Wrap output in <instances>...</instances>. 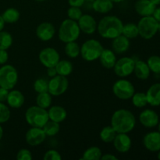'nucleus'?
Masks as SVG:
<instances>
[{"label":"nucleus","instance_id":"1","mask_svg":"<svg viewBox=\"0 0 160 160\" xmlns=\"http://www.w3.org/2000/svg\"><path fill=\"white\" fill-rule=\"evenodd\" d=\"M135 125V117L128 109H118L113 112L111 117V126L117 133L128 134L134 130Z\"/></svg>","mask_w":160,"mask_h":160},{"label":"nucleus","instance_id":"2","mask_svg":"<svg viewBox=\"0 0 160 160\" xmlns=\"http://www.w3.org/2000/svg\"><path fill=\"white\" fill-rule=\"evenodd\" d=\"M123 23L116 16H107L100 20L97 26V31L102 38L113 39L122 34Z\"/></svg>","mask_w":160,"mask_h":160},{"label":"nucleus","instance_id":"3","mask_svg":"<svg viewBox=\"0 0 160 160\" xmlns=\"http://www.w3.org/2000/svg\"><path fill=\"white\" fill-rule=\"evenodd\" d=\"M81 30L78 26V21L66 19L61 23L59 28L58 36L61 42L64 43L76 42L80 37Z\"/></svg>","mask_w":160,"mask_h":160},{"label":"nucleus","instance_id":"4","mask_svg":"<svg viewBox=\"0 0 160 160\" xmlns=\"http://www.w3.org/2000/svg\"><path fill=\"white\" fill-rule=\"evenodd\" d=\"M25 120L28 124L31 127L42 128L49 120L48 110L39 107L38 106H31L25 112Z\"/></svg>","mask_w":160,"mask_h":160},{"label":"nucleus","instance_id":"5","mask_svg":"<svg viewBox=\"0 0 160 160\" xmlns=\"http://www.w3.org/2000/svg\"><path fill=\"white\" fill-rule=\"evenodd\" d=\"M102 45L96 39H88L85 41L81 46L80 55L83 59L87 62L95 61L99 58L103 51Z\"/></svg>","mask_w":160,"mask_h":160},{"label":"nucleus","instance_id":"6","mask_svg":"<svg viewBox=\"0 0 160 160\" xmlns=\"http://www.w3.org/2000/svg\"><path fill=\"white\" fill-rule=\"evenodd\" d=\"M139 36L145 40H149L158 33L159 22L152 17H142L137 23Z\"/></svg>","mask_w":160,"mask_h":160},{"label":"nucleus","instance_id":"7","mask_svg":"<svg viewBox=\"0 0 160 160\" xmlns=\"http://www.w3.org/2000/svg\"><path fill=\"white\" fill-rule=\"evenodd\" d=\"M18 81L17 70L12 65H4L0 68V87L12 90Z\"/></svg>","mask_w":160,"mask_h":160},{"label":"nucleus","instance_id":"8","mask_svg":"<svg viewBox=\"0 0 160 160\" xmlns=\"http://www.w3.org/2000/svg\"><path fill=\"white\" fill-rule=\"evenodd\" d=\"M112 92L116 97L121 100L131 98L135 92V88L132 83L128 80L120 79L116 81L112 85Z\"/></svg>","mask_w":160,"mask_h":160},{"label":"nucleus","instance_id":"9","mask_svg":"<svg viewBox=\"0 0 160 160\" xmlns=\"http://www.w3.org/2000/svg\"><path fill=\"white\" fill-rule=\"evenodd\" d=\"M134 66L135 60L133 58L125 56L117 60L113 70L116 75L120 78H126L134 73Z\"/></svg>","mask_w":160,"mask_h":160},{"label":"nucleus","instance_id":"10","mask_svg":"<svg viewBox=\"0 0 160 160\" xmlns=\"http://www.w3.org/2000/svg\"><path fill=\"white\" fill-rule=\"evenodd\" d=\"M69 81L67 77L57 74L48 81V91L52 96H59L67 92Z\"/></svg>","mask_w":160,"mask_h":160},{"label":"nucleus","instance_id":"11","mask_svg":"<svg viewBox=\"0 0 160 160\" xmlns=\"http://www.w3.org/2000/svg\"><path fill=\"white\" fill-rule=\"evenodd\" d=\"M38 59L44 67L48 68V67H56L58 62L60 60V56L57 50L55 49L54 48L46 47L40 52Z\"/></svg>","mask_w":160,"mask_h":160},{"label":"nucleus","instance_id":"12","mask_svg":"<svg viewBox=\"0 0 160 160\" xmlns=\"http://www.w3.org/2000/svg\"><path fill=\"white\" fill-rule=\"evenodd\" d=\"M46 134L42 128L31 127L26 133L25 139L27 143L31 146H37L43 143L46 138Z\"/></svg>","mask_w":160,"mask_h":160},{"label":"nucleus","instance_id":"13","mask_svg":"<svg viewBox=\"0 0 160 160\" xmlns=\"http://www.w3.org/2000/svg\"><path fill=\"white\" fill-rule=\"evenodd\" d=\"M139 121L145 128H156L159 122V114L152 109H146L142 111L139 115Z\"/></svg>","mask_w":160,"mask_h":160},{"label":"nucleus","instance_id":"14","mask_svg":"<svg viewBox=\"0 0 160 160\" xmlns=\"http://www.w3.org/2000/svg\"><path fill=\"white\" fill-rule=\"evenodd\" d=\"M143 145L145 148L152 152H157L160 150V132L151 131L144 136Z\"/></svg>","mask_w":160,"mask_h":160},{"label":"nucleus","instance_id":"15","mask_svg":"<svg viewBox=\"0 0 160 160\" xmlns=\"http://www.w3.org/2000/svg\"><path fill=\"white\" fill-rule=\"evenodd\" d=\"M78 23L81 31L87 34L95 33L98 26L95 19L89 14H83L81 18L78 20Z\"/></svg>","mask_w":160,"mask_h":160},{"label":"nucleus","instance_id":"16","mask_svg":"<svg viewBox=\"0 0 160 160\" xmlns=\"http://www.w3.org/2000/svg\"><path fill=\"white\" fill-rule=\"evenodd\" d=\"M56 29L52 23L49 22H43L37 27L36 35L42 42H48L54 37Z\"/></svg>","mask_w":160,"mask_h":160},{"label":"nucleus","instance_id":"17","mask_svg":"<svg viewBox=\"0 0 160 160\" xmlns=\"http://www.w3.org/2000/svg\"><path fill=\"white\" fill-rule=\"evenodd\" d=\"M112 143L115 149L121 153L128 152L131 149L132 145L131 138L128 134L125 133H117Z\"/></svg>","mask_w":160,"mask_h":160},{"label":"nucleus","instance_id":"18","mask_svg":"<svg viewBox=\"0 0 160 160\" xmlns=\"http://www.w3.org/2000/svg\"><path fill=\"white\" fill-rule=\"evenodd\" d=\"M156 6L150 0H138L134 4L137 13L142 17L152 16Z\"/></svg>","mask_w":160,"mask_h":160},{"label":"nucleus","instance_id":"19","mask_svg":"<svg viewBox=\"0 0 160 160\" xmlns=\"http://www.w3.org/2000/svg\"><path fill=\"white\" fill-rule=\"evenodd\" d=\"M145 94L148 104L153 107L160 106V83H156L150 86Z\"/></svg>","mask_w":160,"mask_h":160},{"label":"nucleus","instance_id":"20","mask_svg":"<svg viewBox=\"0 0 160 160\" xmlns=\"http://www.w3.org/2000/svg\"><path fill=\"white\" fill-rule=\"evenodd\" d=\"M112 51L116 54H122L124 53L129 49L130 48V41L128 38L120 34L118 37L112 39Z\"/></svg>","mask_w":160,"mask_h":160},{"label":"nucleus","instance_id":"21","mask_svg":"<svg viewBox=\"0 0 160 160\" xmlns=\"http://www.w3.org/2000/svg\"><path fill=\"white\" fill-rule=\"evenodd\" d=\"M99 61L101 65L104 68L112 69L116 62H117V56L116 53L111 49H103L99 56Z\"/></svg>","mask_w":160,"mask_h":160},{"label":"nucleus","instance_id":"22","mask_svg":"<svg viewBox=\"0 0 160 160\" xmlns=\"http://www.w3.org/2000/svg\"><path fill=\"white\" fill-rule=\"evenodd\" d=\"M6 102L11 108L19 109V108L22 107L24 103V95L19 90H11L9 92Z\"/></svg>","mask_w":160,"mask_h":160},{"label":"nucleus","instance_id":"23","mask_svg":"<svg viewBox=\"0 0 160 160\" xmlns=\"http://www.w3.org/2000/svg\"><path fill=\"white\" fill-rule=\"evenodd\" d=\"M48 114L50 120L59 123L64 121L67 117V110L60 106H53L50 107L48 110Z\"/></svg>","mask_w":160,"mask_h":160},{"label":"nucleus","instance_id":"24","mask_svg":"<svg viewBox=\"0 0 160 160\" xmlns=\"http://www.w3.org/2000/svg\"><path fill=\"white\" fill-rule=\"evenodd\" d=\"M134 73L140 80H147L150 76L151 70L146 62L142 60L135 61Z\"/></svg>","mask_w":160,"mask_h":160},{"label":"nucleus","instance_id":"25","mask_svg":"<svg viewBox=\"0 0 160 160\" xmlns=\"http://www.w3.org/2000/svg\"><path fill=\"white\" fill-rule=\"evenodd\" d=\"M92 8L98 13H107L113 8V2L111 0H95L92 2Z\"/></svg>","mask_w":160,"mask_h":160},{"label":"nucleus","instance_id":"26","mask_svg":"<svg viewBox=\"0 0 160 160\" xmlns=\"http://www.w3.org/2000/svg\"><path fill=\"white\" fill-rule=\"evenodd\" d=\"M55 67H56L57 74L64 77H67L71 74L73 70L72 62L66 59H62V60L60 59Z\"/></svg>","mask_w":160,"mask_h":160},{"label":"nucleus","instance_id":"27","mask_svg":"<svg viewBox=\"0 0 160 160\" xmlns=\"http://www.w3.org/2000/svg\"><path fill=\"white\" fill-rule=\"evenodd\" d=\"M117 134V132L110 125L103 128L100 131L99 136L101 140L105 143H112Z\"/></svg>","mask_w":160,"mask_h":160},{"label":"nucleus","instance_id":"28","mask_svg":"<svg viewBox=\"0 0 160 160\" xmlns=\"http://www.w3.org/2000/svg\"><path fill=\"white\" fill-rule=\"evenodd\" d=\"M122 34L128 39L135 38L139 35L138 25L134 23H128L123 24Z\"/></svg>","mask_w":160,"mask_h":160},{"label":"nucleus","instance_id":"29","mask_svg":"<svg viewBox=\"0 0 160 160\" xmlns=\"http://www.w3.org/2000/svg\"><path fill=\"white\" fill-rule=\"evenodd\" d=\"M102 153L101 149L97 146H92L86 149L83 153L81 159L83 160H99L101 159Z\"/></svg>","mask_w":160,"mask_h":160},{"label":"nucleus","instance_id":"30","mask_svg":"<svg viewBox=\"0 0 160 160\" xmlns=\"http://www.w3.org/2000/svg\"><path fill=\"white\" fill-rule=\"evenodd\" d=\"M20 17V12L15 8H9V9H6L2 15V17L4 20L5 23H16L19 20Z\"/></svg>","mask_w":160,"mask_h":160},{"label":"nucleus","instance_id":"31","mask_svg":"<svg viewBox=\"0 0 160 160\" xmlns=\"http://www.w3.org/2000/svg\"><path fill=\"white\" fill-rule=\"evenodd\" d=\"M52 101V95L48 92L38 93L37 98H36V104H37V106L45 109H47L51 106Z\"/></svg>","mask_w":160,"mask_h":160},{"label":"nucleus","instance_id":"32","mask_svg":"<svg viewBox=\"0 0 160 160\" xmlns=\"http://www.w3.org/2000/svg\"><path fill=\"white\" fill-rule=\"evenodd\" d=\"M44 132L45 133L46 136L48 137H53L56 135L60 131V124L57 122L52 121V120H48L45 125L42 128Z\"/></svg>","mask_w":160,"mask_h":160},{"label":"nucleus","instance_id":"33","mask_svg":"<svg viewBox=\"0 0 160 160\" xmlns=\"http://www.w3.org/2000/svg\"><path fill=\"white\" fill-rule=\"evenodd\" d=\"M64 50H65L66 55L71 59L77 58L80 56V53H81V47L76 42L66 43Z\"/></svg>","mask_w":160,"mask_h":160},{"label":"nucleus","instance_id":"34","mask_svg":"<svg viewBox=\"0 0 160 160\" xmlns=\"http://www.w3.org/2000/svg\"><path fill=\"white\" fill-rule=\"evenodd\" d=\"M131 100L133 105L137 108H144L148 105L146 94L144 92H134Z\"/></svg>","mask_w":160,"mask_h":160},{"label":"nucleus","instance_id":"35","mask_svg":"<svg viewBox=\"0 0 160 160\" xmlns=\"http://www.w3.org/2000/svg\"><path fill=\"white\" fill-rule=\"evenodd\" d=\"M12 44V37L7 31H0V49L7 50Z\"/></svg>","mask_w":160,"mask_h":160},{"label":"nucleus","instance_id":"36","mask_svg":"<svg viewBox=\"0 0 160 160\" xmlns=\"http://www.w3.org/2000/svg\"><path fill=\"white\" fill-rule=\"evenodd\" d=\"M146 62L151 72L156 74H160V56L156 55L151 56L147 59Z\"/></svg>","mask_w":160,"mask_h":160},{"label":"nucleus","instance_id":"37","mask_svg":"<svg viewBox=\"0 0 160 160\" xmlns=\"http://www.w3.org/2000/svg\"><path fill=\"white\" fill-rule=\"evenodd\" d=\"M34 89L38 94L48 91V81L44 78H38L34 83Z\"/></svg>","mask_w":160,"mask_h":160},{"label":"nucleus","instance_id":"38","mask_svg":"<svg viewBox=\"0 0 160 160\" xmlns=\"http://www.w3.org/2000/svg\"><path fill=\"white\" fill-rule=\"evenodd\" d=\"M82 15V11H81L80 7L70 6L68 9V10H67V16H68L69 19L75 20V21H78Z\"/></svg>","mask_w":160,"mask_h":160},{"label":"nucleus","instance_id":"39","mask_svg":"<svg viewBox=\"0 0 160 160\" xmlns=\"http://www.w3.org/2000/svg\"><path fill=\"white\" fill-rule=\"evenodd\" d=\"M10 110L7 106L0 102V123H4L7 122L10 118Z\"/></svg>","mask_w":160,"mask_h":160},{"label":"nucleus","instance_id":"40","mask_svg":"<svg viewBox=\"0 0 160 160\" xmlns=\"http://www.w3.org/2000/svg\"><path fill=\"white\" fill-rule=\"evenodd\" d=\"M43 159L44 160H61L62 156L56 150L50 149L45 153Z\"/></svg>","mask_w":160,"mask_h":160},{"label":"nucleus","instance_id":"41","mask_svg":"<svg viewBox=\"0 0 160 160\" xmlns=\"http://www.w3.org/2000/svg\"><path fill=\"white\" fill-rule=\"evenodd\" d=\"M17 159L18 160H31L33 159L31 151L26 148H22L17 152Z\"/></svg>","mask_w":160,"mask_h":160},{"label":"nucleus","instance_id":"42","mask_svg":"<svg viewBox=\"0 0 160 160\" xmlns=\"http://www.w3.org/2000/svg\"><path fill=\"white\" fill-rule=\"evenodd\" d=\"M9 90L4 88L0 87V102H6L7 99L8 95H9Z\"/></svg>","mask_w":160,"mask_h":160},{"label":"nucleus","instance_id":"43","mask_svg":"<svg viewBox=\"0 0 160 160\" xmlns=\"http://www.w3.org/2000/svg\"><path fill=\"white\" fill-rule=\"evenodd\" d=\"M8 59H9V56L6 50L0 49V65L6 63L8 61Z\"/></svg>","mask_w":160,"mask_h":160},{"label":"nucleus","instance_id":"44","mask_svg":"<svg viewBox=\"0 0 160 160\" xmlns=\"http://www.w3.org/2000/svg\"><path fill=\"white\" fill-rule=\"evenodd\" d=\"M85 0H68V3L70 6H74V7H80L84 6Z\"/></svg>","mask_w":160,"mask_h":160},{"label":"nucleus","instance_id":"45","mask_svg":"<svg viewBox=\"0 0 160 160\" xmlns=\"http://www.w3.org/2000/svg\"><path fill=\"white\" fill-rule=\"evenodd\" d=\"M47 74H48V76L50 77V78H53V77L56 76V75H57V72H56V67H52L47 68Z\"/></svg>","mask_w":160,"mask_h":160},{"label":"nucleus","instance_id":"46","mask_svg":"<svg viewBox=\"0 0 160 160\" xmlns=\"http://www.w3.org/2000/svg\"><path fill=\"white\" fill-rule=\"evenodd\" d=\"M101 159L102 160H117L118 159V158L116 156H114V155L112 154H105V155H102L101 157Z\"/></svg>","mask_w":160,"mask_h":160},{"label":"nucleus","instance_id":"47","mask_svg":"<svg viewBox=\"0 0 160 160\" xmlns=\"http://www.w3.org/2000/svg\"><path fill=\"white\" fill-rule=\"evenodd\" d=\"M152 17L157 20L158 22H160V6H156L154 12L152 14Z\"/></svg>","mask_w":160,"mask_h":160},{"label":"nucleus","instance_id":"48","mask_svg":"<svg viewBox=\"0 0 160 160\" xmlns=\"http://www.w3.org/2000/svg\"><path fill=\"white\" fill-rule=\"evenodd\" d=\"M5 27V21L2 19V16H0V31H2V29Z\"/></svg>","mask_w":160,"mask_h":160},{"label":"nucleus","instance_id":"49","mask_svg":"<svg viewBox=\"0 0 160 160\" xmlns=\"http://www.w3.org/2000/svg\"><path fill=\"white\" fill-rule=\"evenodd\" d=\"M156 6H160V0H150Z\"/></svg>","mask_w":160,"mask_h":160},{"label":"nucleus","instance_id":"50","mask_svg":"<svg viewBox=\"0 0 160 160\" xmlns=\"http://www.w3.org/2000/svg\"><path fill=\"white\" fill-rule=\"evenodd\" d=\"M2 135H3V130H2V126L0 125V140H1L2 138Z\"/></svg>","mask_w":160,"mask_h":160},{"label":"nucleus","instance_id":"51","mask_svg":"<svg viewBox=\"0 0 160 160\" xmlns=\"http://www.w3.org/2000/svg\"><path fill=\"white\" fill-rule=\"evenodd\" d=\"M111 1L112 2H116V3H120V2H123L124 0H111Z\"/></svg>","mask_w":160,"mask_h":160},{"label":"nucleus","instance_id":"52","mask_svg":"<svg viewBox=\"0 0 160 160\" xmlns=\"http://www.w3.org/2000/svg\"><path fill=\"white\" fill-rule=\"evenodd\" d=\"M157 127H158V131H159V132H160V121L159 122V123H158Z\"/></svg>","mask_w":160,"mask_h":160},{"label":"nucleus","instance_id":"53","mask_svg":"<svg viewBox=\"0 0 160 160\" xmlns=\"http://www.w3.org/2000/svg\"><path fill=\"white\" fill-rule=\"evenodd\" d=\"M158 152V155H157V158H158V159H159L160 160V150H159V152Z\"/></svg>","mask_w":160,"mask_h":160},{"label":"nucleus","instance_id":"54","mask_svg":"<svg viewBox=\"0 0 160 160\" xmlns=\"http://www.w3.org/2000/svg\"><path fill=\"white\" fill-rule=\"evenodd\" d=\"M158 32L160 33V22H159V26H158Z\"/></svg>","mask_w":160,"mask_h":160},{"label":"nucleus","instance_id":"55","mask_svg":"<svg viewBox=\"0 0 160 160\" xmlns=\"http://www.w3.org/2000/svg\"><path fill=\"white\" fill-rule=\"evenodd\" d=\"M86 2H92L93 1H95V0H85Z\"/></svg>","mask_w":160,"mask_h":160},{"label":"nucleus","instance_id":"56","mask_svg":"<svg viewBox=\"0 0 160 160\" xmlns=\"http://www.w3.org/2000/svg\"><path fill=\"white\" fill-rule=\"evenodd\" d=\"M35 1H38V2H44V1H45V0H35Z\"/></svg>","mask_w":160,"mask_h":160}]
</instances>
